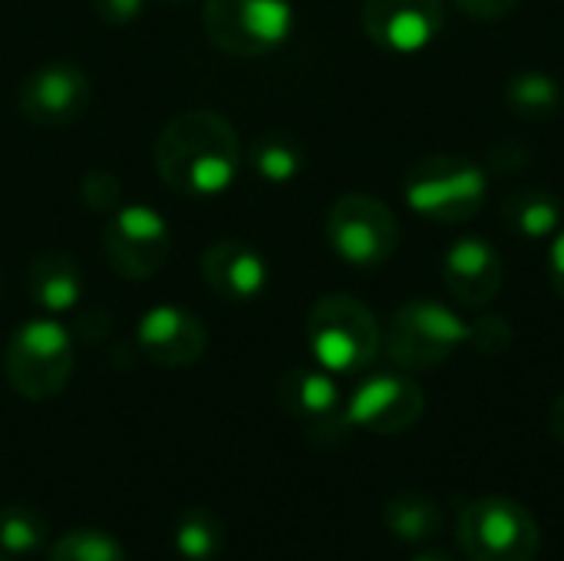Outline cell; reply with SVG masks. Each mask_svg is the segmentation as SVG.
Returning <instances> with one entry per match:
<instances>
[{
  "mask_svg": "<svg viewBox=\"0 0 564 561\" xmlns=\"http://www.w3.org/2000/svg\"><path fill=\"white\" fill-rule=\"evenodd\" d=\"M502 258L499 251L479 238V235H469V238H459L446 258H443V281H446V291L463 304V308H486L489 301H496V294L502 291Z\"/></svg>",
  "mask_w": 564,
  "mask_h": 561,
  "instance_id": "5bb4252c",
  "label": "cell"
},
{
  "mask_svg": "<svg viewBox=\"0 0 564 561\" xmlns=\"http://www.w3.org/2000/svg\"><path fill=\"white\" fill-rule=\"evenodd\" d=\"M549 278L555 294L564 301V228H558V235L549 245Z\"/></svg>",
  "mask_w": 564,
  "mask_h": 561,
  "instance_id": "f1b7e54d",
  "label": "cell"
},
{
  "mask_svg": "<svg viewBox=\"0 0 564 561\" xmlns=\"http://www.w3.org/2000/svg\"><path fill=\"white\" fill-rule=\"evenodd\" d=\"M172 546L178 559L215 561L225 552V522L212 509H188L175 522Z\"/></svg>",
  "mask_w": 564,
  "mask_h": 561,
  "instance_id": "7402d4cb",
  "label": "cell"
},
{
  "mask_svg": "<svg viewBox=\"0 0 564 561\" xmlns=\"http://www.w3.org/2000/svg\"><path fill=\"white\" fill-rule=\"evenodd\" d=\"M135 347L155 367H188L208 347V331L202 317L178 304L149 308L135 324Z\"/></svg>",
  "mask_w": 564,
  "mask_h": 561,
  "instance_id": "4fadbf2b",
  "label": "cell"
},
{
  "mask_svg": "<svg viewBox=\"0 0 564 561\" xmlns=\"http://www.w3.org/2000/svg\"><path fill=\"white\" fill-rule=\"evenodd\" d=\"M76 350L66 327L53 317H33L13 331L3 350L7 384L33 403L53 400L73 377Z\"/></svg>",
  "mask_w": 564,
  "mask_h": 561,
  "instance_id": "3957f363",
  "label": "cell"
},
{
  "mask_svg": "<svg viewBox=\"0 0 564 561\" xmlns=\"http://www.w3.org/2000/svg\"><path fill=\"white\" fill-rule=\"evenodd\" d=\"M26 294L36 308L50 314H66L83 298V271L66 251L46 248L26 268Z\"/></svg>",
  "mask_w": 564,
  "mask_h": 561,
  "instance_id": "e0dca14e",
  "label": "cell"
},
{
  "mask_svg": "<svg viewBox=\"0 0 564 561\" xmlns=\"http://www.w3.org/2000/svg\"><path fill=\"white\" fill-rule=\"evenodd\" d=\"M278 400L288 417H294L311 433L324 436L344 430V397L334 374L321 367H297L288 370L278 384Z\"/></svg>",
  "mask_w": 564,
  "mask_h": 561,
  "instance_id": "9a60e30c",
  "label": "cell"
},
{
  "mask_svg": "<svg viewBox=\"0 0 564 561\" xmlns=\"http://www.w3.org/2000/svg\"><path fill=\"white\" fill-rule=\"evenodd\" d=\"M364 33L393 56H410L426 50L443 23L446 3L443 0H364Z\"/></svg>",
  "mask_w": 564,
  "mask_h": 561,
  "instance_id": "7c38bea8",
  "label": "cell"
},
{
  "mask_svg": "<svg viewBox=\"0 0 564 561\" xmlns=\"http://www.w3.org/2000/svg\"><path fill=\"white\" fill-rule=\"evenodd\" d=\"M93 7H96L99 20H106L112 26H126L145 10V0H93Z\"/></svg>",
  "mask_w": 564,
  "mask_h": 561,
  "instance_id": "4316f807",
  "label": "cell"
},
{
  "mask_svg": "<svg viewBox=\"0 0 564 561\" xmlns=\"http://www.w3.org/2000/svg\"><path fill=\"white\" fill-rule=\"evenodd\" d=\"M502 222L525 241H552L562 228V202L549 188H516L502 202Z\"/></svg>",
  "mask_w": 564,
  "mask_h": 561,
  "instance_id": "ac0fdd59",
  "label": "cell"
},
{
  "mask_svg": "<svg viewBox=\"0 0 564 561\" xmlns=\"http://www.w3.org/2000/svg\"><path fill=\"white\" fill-rule=\"evenodd\" d=\"M50 526L30 506H3L0 509V549L10 555H33L46 546Z\"/></svg>",
  "mask_w": 564,
  "mask_h": 561,
  "instance_id": "603a6c76",
  "label": "cell"
},
{
  "mask_svg": "<svg viewBox=\"0 0 564 561\" xmlns=\"http://www.w3.org/2000/svg\"><path fill=\"white\" fill-rule=\"evenodd\" d=\"M456 539L469 561H535L542 529L535 516L509 496H479L456 516Z\"/></svg>",
  "mask_w": 564,
  "mask_h": 561,
  "instance_id": "277c9868",
  "label": "cell"
},
{
  "mask_svg": "<svg viewBox=\"0 0 564 561\" xmlns=\"http://www.w3.org/2000/svg\"><path fill=\"white\" fill-rule=\"evenodd\" d=\"M453 3L476 20H502L519 7V0H453Z\"/></svg>",
  "mask_w": 564,
  "mask_h": 561,
  "instance_id": "83f0119b",
  "label": "cell"
},
{
  "mask_svg": "<svg viewBox=\"0 0 564 561\" xmlns=\"http://www.w3.org/2000/svg\"><path fill=\"white\" fill-rule=\"evenodd\" d=\"M423 410L426 397L413 377L373 374L344 400V423L377 436H397L413 430L423 420Z\"/></svg>",
  "mask_w": 564,
  "mask_h": 561,
  "instance_id": "30bf717a",
  "label": "cell"
},
{
  "mask_svg": "<svg viewBox=\"0 0 564 561\" xmlns=\"http://www.w3.org/2000/svg\"><path fill=\"white\" fill-rule=\"evenodd\" d=\"M172 235L165 218L149 205H119L102 228V255L126 281H145L169 261Z\"/></svg>",
  "mask_w": 564,
  "mask_h": 561,
  "instance_id": "9c48e42d",
  "label": "cell"
},
{
  "mask_svg": "<svg viewBox=\"0 0 564 561\" xmlns=\"http://www.w3.org/2000/svg\"><path fill=\"white\" fill-rule=\"evenodd\" d=\"M165 3H185V0H165Z\"/></svg>",
  "mask_w": 564,
  "mask_h": 561,
  "instance_id": "1f68e13d",
  "label": "cell"
},
{
  "mask_svg": "<svg viewBox=\"0 0 564 561\" xmlns=\"http://www.w3.org/2000/svg\"><path fill=\"white\" fill-rule=\"evenodd\" d=\"M202 26L228 56H264L278 50L294 26L291 0H205Z\"/></svg>",
  "mask_w": 564,
  "mask_h": 561,
  "instance_id": "52a82bcc",
  "label": "cell"
},
{
  "mask_svg": "<svg viewBox=\"0 0 564 561\" xmlns=\"http://www.w3.org/2000/svg\"><path fill=\"white\" fill-rule=\"evenodd\" d=\"M307 347L321 370L350 377L377 360L383 331L364 301L350 294H324L307 314Z\"/></svg>",
  "mask_w": 564,
  "mask_h": 561,
  "instance_id": "7a4b0ae2",
  "label": "cell"
},
{
  "mask_svg": "<svg viewBox=\"0 0 564 561\" xmlns=\"http://www.w3.org/2000/svg\"><path fill=\"white\" fill-rule=\"evenodd\" d=\"M383 526L400 539V542H413V546H426L433 542L443 526H446V513L443 506L416 489L406 493H393L383 503Z\"/></svg>",
  "mask_w": 564,
  "mask_h": 561,
  "instance_id": "d6986e66",
  "label": "cell"
},
{
  "mask_svg": "<svg viewBox=\"0 0 564 561\" xmlns=\"http://www.w3.org/2000/svg\"><path fill=\"white\" fill-rule=\"evenodd\" d=\"M410 561H456L449 552H443V549H423V552H416Z\"/></svg>",
  "mask_w": 564,
  "mask_h": 561,
  "instance_id": "4dcf8cb0",
  "label": "cell"
},
{
  "mask_svg": "<svg viewBox=\"0 0 564 561\" xmlns=\"http://www.w3.org/2000/svg\"><path fill=\"white\" fill-rule=\"evenodd\" d=\"M89 99H93V86L86 69L66 60H53L33 69L20 83V96H17L20 112L46 129L76 122L89 109Z\"/></svg>",
  "mask_w": 564,
  "mask_h": 561,
  "instance_id": "8fae6325",
  "label": "cell"
},
{
  "mask_svg": "<svg viewBox=\"0 0 564 561\" xmlns=\"http://www.w3.org/2000/svg\"><path fill=\"white\" fill-rule=\"evenodd\" d=\"M248 162L261 182L271 185H288L301 175L304 169V149L294 136L288 132H264L251 142Z\"/></svg>",
  "mask_w": 564,
  "mask_h": 561,
  "instance_id": "44dd1931",
  "label": "cell"
},
{
  "mask_svg": "<svg viewBox=\"0 0 564 561\" xmlns=\"http://www.w3.org/2000/svg\"><path fill=\"white\" fill-rule=\"evenodd\" d=\"M0 561H10V559H7V555H3V552H0Z\"/></svg>",
  "mask_w": 564,
  "mask_h": 561,
  "instance_id": "d6a6232c",
  "label": "cell"
},
{
  "mask_svg": "<svg viewBox=\"0 0 564 561\" xmlns=\"http://www.w3.org/2000/svg\"><path fill=\"white\" fill-rule=\"evenodd\" d=\"M202 281L221 301H254L268 288V261L254 245L221 238L202 255Z\"/></svg>",
  "mask_w": 564,
  "mask_h": 561,
  "instance_id": "2e32d148",
  "label": "cell"
},
{
  "mask_svg": "<svg viewBox=\"0 0 564 561\" xmlns=\"http://www.w3.org/2000/svg\"><path fill=\"white\" fill-rule=\"evenodd\" d=\"M564 103L562 83L542 69H522L506 83V106L519 119H552Z\"/></svg>",
  "mask_w": 564,
  "mask_h": 561,
  "instance_id": "ffe728a7",
  "label": "cell"
},
{
  "mask_svg": "<svg viewBox=\"0 0 564 561\" xmlns=\"http://www.w3.org/2000/svg\"><path fill=\"white\" fill-rule=\"evenodd\" d=\"M50 561H126V549L102 529H73L53 542Z\"/></svg>",
  "mask_w": 564,
  "mask_h": 561,
  "instance_id": "cb8c5ba5",
  "label": "cell"
},
{
  "mask_svg": "<svg viewBox=\"0 0 564 561\" xmlns=\"http://www.w3.org/2000/svg\"><path fill=\"white\" fill-rule=\"evenodd\" d=\"M79 198L86 208L99 212V215H112L122 202V188H119V179L106 169H93L86 172L83 185H79Z\"/></svg>",
  "mask_w": 564,
  "mask_h": 561,
  "instance_id": "d4e9b609",
  "label": "cell"
},
{
  "mask_svg": "<svg viewBox=\"0 0 564 561\" xmlns=\"http://www.w3.org/2000/svg\"><path fill=\"white\" fill-rule=\"evenodd\" d=\"M469 341V324L440 301H410L393 311L383 331V350L400 370H430L446 364Z\"/></svg>",
  "mask_w": 564,
  "mask_h": 561,
  "instance_id": "8992f818",
  "label": "cell"
},
{
  "mask_svg": "<svg viewBox=\"0 0 564 561\" xmlns=\"http://www.w3.org/2000/svg\"><path fill=\"white\" fill-rule=\"evenodd\" d=\"M327 241L350 268L373 271L393 258L400 245V225L380 198L350 192L340 195L327 212Z\"/></svg>",
  "mask_w": 564,
  "mask_h": 561,
  "instance_id": "ba28073f",
  "label": "cell"
},
{
  "mask_svg": "<svg viewBox=\"0 0 564 561\" xmlns=\"http://www.w3.org/2000/svg\"><path fill=\"white\" fill-rule=\"evenodd\" d=\"M549 433L555 436V443L564 446V393L549 407Z\"/></svg>",
  "mask_w": 564,
  "mask_h": 561,
  "instance_id": "f546056e",
  "label": "cell"
},
{
  "mask_svg": "<svg viewBox=\"0 0 564 561\" xmlns=\"http://www.w3.org/2000/svg\"><path fill=\"white\" fill-rule=\"evenodd\" d=\"M403 195L420 218L459 225L476 218L486 205L489 179L486 169L466 155H430L410 169Z\"/></svg>",
  "mask_w": 564,
  "mask_h": 561,
  "instance_id": "5b68a950",
  "label": "cell"
},
{
  "mask_svg": "<svg viewBox=\"0 0 564 561\" xmlns=\"http://www.w3.org/2000/svg\"><path fill=\"white\" fill-rule=\"evenodd\" d=\"M241 169V142L231 122L212 109H188L155 139V172L178 195H221Z\"/></svg>",
  "mask_w": 564,
  "mask_h": 561,
  "instance_id": "6da1fadb",
  "label": "cell"
},
{
  "mask_svg": "<svg viewBox=\"0 0 564 561\" xmlns=\"http://www.w3.org/2000/svg\"><path fill=\"white\" fill-rule=\"evenodd\" d=\"M469 347H476L479 354H502L509 344H512V327L506 317L499 314H489V317H479L469 324Z\"/></svg>",
  "mask_w": 564,
  "mask_h": 561,
  "instance_id": "484cf974",
  "label": "cell"
}]
</instances>
